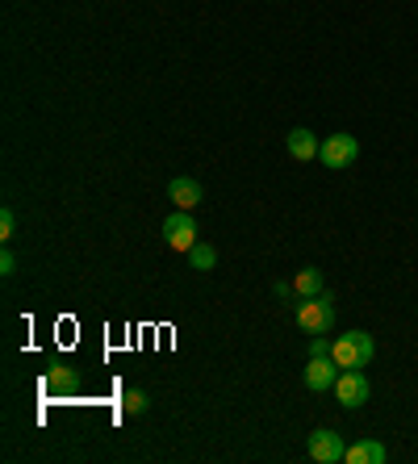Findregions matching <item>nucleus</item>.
Segmentation results:
<instances>
[{
    "instance_id": "nucleus-5",
    "label": "nucleus",
    "mask_w": 418,
    "mask_h": 464,
    "mask_svg": "<svg viewBox=\"0 0 418 464\" xmlns=\"http://www.w3.org/2000/svg\"><path fill=\"white\" fill-rule=\"evenodd\" d=\"M318 160L326 163V168H352L355 160H360V142L352 139V134H326V142L318 147Z\"/></svg>"
},
{
    "instance_id": "nucleus-8",
    "label": "nucleus",
    "mask_w": 418,
    "mask_h": 464,
    "mask_svg": "<svg viewBox=\"0 0 418 464\" xmlns=\"http://www.w3.org/2000/svg\"><path fill=\"white\" fill-rule=\"evenodd\" d=\"M201 197H205V188L193 176H176V180L168 184V201H172L176 209H189V214H193V209L201 206Z\"/></svg>"
},
{
    "instance_id": "nucleus-15",
    "label": "nucleus",
    "mask_w": 418,
    "mask_h": 464,
    "mask_svg": "<svg viewBox=\"0 0 418 464\" xmlns=\"http://www.w3.org/2000/svg\"><path fill=\"white\" fill-rule=\"evenodd\" d=\"M17 235V214H13L9 206L0 209V238H5V243H9V238Z\"/></svg>"
},
{
    "instance_id": "nucleus-4",
    "label": "nucleus",
    "mask_w": 418,
    "mask_h": 464,
    "mask_svg": "<svg viewBox=\"0 0 418 464\" xmlns=\"http://www.w3.org/2000/svg\"><path fill=\"white\" fill-rule=\"evenodd\" d=\"M163 243L172 251H193V243H197V222H193V214L189 209H172V214L163 218Z\"/></svg>"
},
{
    "instance_id": "nucleus-10",
    "label": "nucleus",
    "mask_w": 418,
    "mask_h": 464,
    "mask_svg": "<svg viewBox=\"0 0 418 464\" xmlns=\"http://www.w3.org/2000/svg\"><path fill=\"white\" fill-rule=\"evenodd\" d=\"M43 385H46V393H75V389H80V372H75L72 364H51Z\"/></svg>"
},
{
    "instance_id": "nucleus-12",
    "label": "nucleus",
    "mask_w": 418,
    "mask_h": 464,
    "mask_svg": "<svg viewBox=\"0 0 418 464\" xmlns=\"http://www.w3.org/2000/svg\"><path fill=\"white\" fill-rule=\"evenodd\" d=\"M322 289H326V285H322L318 268H301L297 276H293V293H297V297H318Z\"/></svg>"
},
{
    "instance_id": "nucleus-2",
    "label": "nucleus",
    "mask_w": 418,
    "mask_h": 464,
    "mask_svg": "<svg viewBox=\"0 0 418 464\" xmlns=\"http://www.w3.org/2000/svg\"><path fill=\"white\" fill-rule=\"evenodd\" d=\"M373 356H376V343L368 331H347V335L331 339V360L339 368H365Z\"/></svg>"
},
{
    "instance_id": "nucleus-1",
    "label": "nucleus",
    "mask_w": 418,
    "mask_h": 464,
    "mask_svg": "<svg viewBox=\"0 0 418 464\" xmlns=\"http://www.w3.org/2000/svg\"><path fill=\"white\" fill-rule=\"evenodd\" d=\"M293 323L306 331V335H331L335 331V297L326 289L318 297H301L297 310H293Z\"/></svg>"
},
{
    "instance_id": "nucleus-7",
    "label": "nucleus",
    "mask_w": 418,
    "mask_h": 464,
    "mask_svg": "<svg viewBox=\"0 0 418 464\" xmlns=\"http://www.w3.org/2000/svg\"><path fill=\"white\" fill-rule=\"evenodd\" d=\"M339 372H344V368L335 364L331 356H310V364H306V389H314V393H326V389H335Z\"/></svg>"
},
{
    "instance_id": "nucleus-13",
    "label": "nucleus",
    "mask_w": 418,
    "mask_h": 464,
    "mask_svg": "<svg viewBox=\"0 0 418 464\" xmlns=\"http://www.w3.org/2000/svg\"><path fill=\"white\" fill-rule=\"evenodd\" d=\"M189 264H193L197 272H209V268H214V264H218V251L209 247V243H201V238H197V243H193V251H189Z\"/></svg>"
},
{
    "instance_id": "nucleus-3",
    "label": "nucleus",
    "mask_w": 418,
    "mask_h": 464,
    "mask_svg": "<svg viewBox=\"0 0 418 464\" xmlns=\"http://www.w3.org/2000/svg\"><path fill=\"white\" fill-rule=\"evenodd\" d=\"M335 398H339L344 411H360V406L373 398V385H368V377L360 372V368H344L339 381H335Z\"/></svg>"
},
{
    "instance_id": "nucleus-17",
    "label": "nucleus",
    "mask_w": 418,
    "mask_h": 464,
    "mask_svg": "<svg viewBox=\"0 0 418 464\" xmlns=\"http://www.w3.org/2000/svg\"><path fill=\"white\" fill-rule=\"evenodd\" d=\"M17 272V256L13 251H0V276H13Z\"/></svg>"
},
{
    "instance_id": "nucleus-6",
    "label": "nucleus",
    "mask_w": 418,
    "mask_h": 464,
    "mask_svg": "<svg viewBox=\"0 0 418 464\" xmlns=\"http://www.w3.org/2000/svg\"><path fill=\"white\" fill-rule=\"evenodd\" d=\"M347 456V443L339 431H331V427H318V431H310V460L318 464H339Z\"/></svg>"
},
{
    "instance_id": "nucleus-16",
    "label": "nucleus",
    "mask_w": 418,
    "mask_h": 464,
    "mask_svg": "<svg viewBox=\"0 0 418 464\" xmlns=\"http://www.w3.org/2000/svg\"><path fill=\"white\" fill-rule=\"evenodd\" d=\"M310 356H331V339H326V335H314L310 339Z\"/></svg>"
},
{
    "instance_id": "nucleus-14",
    "label": "nucleus",
    "mask_w": 418,
    "mask_h": 464,
    "mask_svg": "<svg viewBox=\"0 0 418 464\" xmlns=\"http://www.w3.org/2000/svg\"><path fill=\"white\" fill-rule=\"evenodd\" d=\"M122 411H126V414H147V393H142V389H126Z\"/></svg>"
},
{
    "instance_id": "nucleus-11",
    "label": "nucleus",
    "mask_w": 418,
    "mask_h": 464,
    "mask_svg": "<svg viewBox=\"0 0 418 464\" xmlns=\"http://www.w3.org/2000/svg\"><path fill=\"white\" fill-rule=\"evenodd\" d=\"M344 460L347 464H385L389 460V448L381 440H360V443H352V448H347Z\"/></svg>"
},
{
    "instance_id": "nucleus-9",
    "label": "nucleus",
    "mask_w": 418,
    "mask_h": 464,
    "mask_svg": "<svg viewBox=\"0 0 418 464\" xmlns=\"http://www.w3.org/2000/svg\"><path fill=\"white\" fill-rule=\"evenodd\" d=\"M285 147H289V155L293 160H301V163H310V160H318V134L314 130H306V126H293L289 130V139H285Z\"/></svg>"
}]
</instances>
